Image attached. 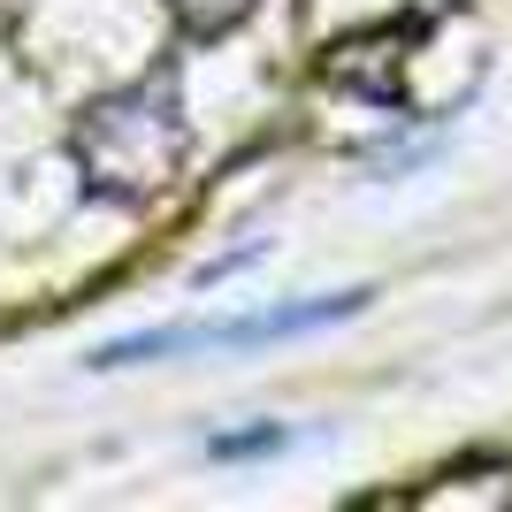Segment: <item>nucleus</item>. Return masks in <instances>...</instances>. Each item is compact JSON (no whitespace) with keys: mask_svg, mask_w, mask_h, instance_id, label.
<instances>
[{"mask_svg":"<svg viewBox=\"0 0 512 512\" xmlns=\"http://www.w3.org/2000/svg\"><path fill=\"white\" fill-rule=\"evenodd\" d=\"M77 161H85V184H92V192H100V199H123V207H138L153 184H169L176 161H184L176 85L146 77V85L123 92V100H100L85 123H77Z\"/></svg>","mask_w":512,"mask_h":512,"instance_id":"obj_1","label":"nucleus"},{"mask_svg":"<svg viewBox=\"0 0 512 512\" xmlns=\"http://www.w3.org/2000/svg\"><path fill=\"white\" fill-rule=\"evenodd\" d=\"M283 444V428H260V436H214V459H253V451H276Z\"/></svg>","mask_w":512,"mask_h":512,"instance_id":"obj_4","label":"nucleus"},{"mask_svg":"<svg viewBox=\"0 0 512 512\" xmlns=\"http://www.w3.org/2000/svg\"><path fill=\"white\" fill-rule=\"evenodd\" d=\"M260 0H176V23L192 31V39H222L230 23H245Z\"/></svg>","mask_w":512,"mask_h":512,"instance_id":"obj_3","label":"nucleus"},{"mask_svg":"<svg viewBox=\"0 0 512 512\" xmlns=\"http://www.w3.org/2000/svg\"><path fill=\"white\" fill-rule=\"evenodd\" d=\"M367 291H337V299L314 306H276V314L253 321H207V329H161V337H123L107 344L100 367H130V360H176V352H237V344H276V337H306V329H329V321L360 314Z\"/></svg>","mask_w":512,"mask_h":512,"instance_id":"obj_2","label":"nucleus"}]
</instances>
